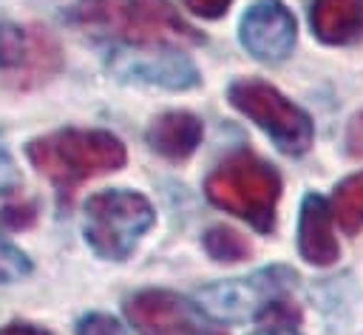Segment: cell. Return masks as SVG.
Returning a JSON list of instances; mask_svg holds the SVG:
<instances>
[{"instance_id": "15", "label": "cell", "mask_w": 363, "mask_h": 335, "mask_svg": "<svg viewBox=\"0 0 363 335\" xmlns=\"http://www.w3.org/2000/svg\"><path fill=\"white\" fill-rule=\"evenodd\" d=\"M204 250H207V256L210 258H216V261H244L250 253H252V247H250V241L238 233V230H233V227H227V224H213L207 233H204Z\"/></svg>"}, {"instance_id": "1", "label": "cell", "mask_w": 363, "mask_h": 335, "mask_svg": "<svg viewBox=\"0 0 363 335\" xmlns=\"http://www.w3.org/2000/svg\"><path fill=\"white\" fill-rule=\"evenodd\" d=\"M31 165L51 179L62 202H71L74 190L102 173L125 165V145L108 131L65 128L28 142Z\"/></svg>"}, {"instance_id": "8", "label": "cell", "mask_w": 363, "mask_h": 335, "mask_svg": "<svg viewBox=\"0 0 363 335\" xmlns=\"http://www.w3.org/2000/svg\"><path fill=\"white\" fill-rule=\"evenodd\" d=\"M108 68L119 79H136L147 85H162L170 91H184L199 85L196 65L173 51L170 45H136V48H113Z\"/></svg>"}, {"instance_id": "7", "label": "cell", "mask_w": 363, "mask_h": 335, "mask_svg": "<svg viewBox=\"0 0 363 335\" xmlns=\"http://www.w3.org/2000/svg\"><path fill=\"white\" fill-rule=\"evenodd\" d=\"M125 309L139 335H227L199 304L170 290H142Z\"/></svg>"}, {"instance_id": "4", "label": "cell", "mask_w": 363, "mask_h": 335, "mask_svg": "<svg viewBox=\"0 0 363 335\" xmlns=\"http://www.w3.org/2000/svg\"><path fill=\"white\" fill-rule=\"evenodd\" d=\"M156 213L136 190H102L85 202V241L91 250L111 261H125Z\"/></svg>"}, {"instance_id": "2", "label": "cell", "mask_w": 363, "mask_h": 335, "mask_svg": "<svg viewBox=\"0 0 363 335\" xmlns=\"http://www.w3.org/2000/svg\"><path fill=\"white\" fill-rule=\"evenodd\" d=\"M71 20L94 34H108L130 45L201 43L204 37L170 6V0H79Z\"/></svg>"}, {"instance_id": "18", "label": "cell", "mask_w": 363, "mask_h": 335, "mask_svg": "<svg viewBox=\"0 0 363 335\" xmlns=\"http://www.w3.org/2000/svg\"><path fill=\"white\" fill-rule=\"evenodd\" d=\"M34 204L31 202H23V204H9L0 210V221L9 227V230H20V227H28L34 221Z\"/></svg>"}, {"instance_id": "3", "label": "cell", "mask_w": 363, "mask_h": 335, "mask_svg": "<svg viewBox=\"0 0 363 335\" xmlns=\"http://www.w3.org/2000/svg\"><path fill=\"white\" fill-rule=\"evenodd\" d=\"M281 173L252 150H235L207 176V199L252 224L258 233L275 230V207L281 199Z\"/></svg>"}, {"instance_id": "9", "label": "cell", "mask_w": 363, "mask_h": 335, "mask_svg": "<svg viewBox=\"0 0 363 335\" xmlns=\"http://www.w3.org/2000/svg\"><path fill=\"white\" fill-rule=\"evenodd\" d=\"M241 45L261 62H281L298 40L295 14L284 0H255L241 17Z\"/></svg>"}, {"instance_id": "12", "label": "cell", "mask_w": 363, "mask_h": 335, "mask_svg": "<svg viewBox=\"0 0 363 335\" xmlns=\"http://www.w3.org/2000/svg\"><path fill=\"white\" fill-rule=\"evenodd\" d=\"M312 34L326 45H352L363 40V0H312Z\"/></svg>"}, {"instance_id": "16", "label": "cell", "mask_w": 363, "mask_h": 335, "mask_svg": "<svg viewBox=\"0 0 363 335\" xmlns=\"http://www.w3.org/2000/svg\"><path fill=\"white\" fill-rule=\"evenodd\" d=\"M28 273H31V261L26 258V253L11 241L0 238V284H11Z\"/></svg>"}, {"instance_id": "13", "label": "cell", "mask_w": 363, "mask_h": 335, "mask_svg": "<svg viewBox=\"0 0 363 335\" xmlns=\"http://www.w3.org/2000/svg\"><path fill=\"white\" fill-rule=\"evenodd\" d=\"M201 136H204V125L190 111H167L156 116L147 128V145L170 162L187 159L201 145Z\"/></svg>"}, {"instance_id": "20", "label": "cell", "mask_w": 363, "mask_h": 335, "mask_svg": "<svg viewBox=\"0 0 363 335\" xmlns=\"http://www.w3.org/2000/svg\"><path fill=\"white\" fill-rule=\"evenodd\" d=\"M193 14L199 17H207V20H218L221 14H227L230 3L233 0H182Z\"/></svg>"}, {"instance_id": "11", "label": "cell", "mask_w": 363, "mask_h": 335, "mask_svg": "<svg viewBox=\"0 0 363 335\" xmlns=\"http://www.w3.org/2000/svg\"><path fill=\"white\" fill-rule=\"evenodd\" d=\"M329 202L318 193H306L298 216V253L315 267H329L340 258V244L335 238Z\"/></svg>"}, {"instance_id": "21", "label": "cell", "mask_w": 363, "mask_h": 335, "mask_svg": "<svg viewBox=\"0 0 363 335\" xmlns=\"http://www.w3.org/2000/svg\"><path fill=\"white\" fill-rule=\"evenodd\" d=\"M346 150L352 156H363V111L352 116L349 131H346Z\"/></svg>"}, {"instance_id": "23", "label": "cell", "mask_w": 363, "mask_h": 335, "mask_svg": "<svg viewBox=\"0 0 363 335\" xmlns=\"http://www.w3.org/2000/svg\"><path fill=\"white\" fill-rule=\"evenodd\" d=\"M250 335H301V332H298V326H286V324H261V329H255Z\"/></svg>"}, {"instance_id": "22", "label": "cell", "mask_w": 363, "mask_h": 335, "mask_svg": "<svg viewBox=\"0 0 363 335\" xmlns=\"http://www.w3.org/2000/svg\"><path fill=\"white\" fill-rule=\"evenodd\" d=\"M0 335H51V332L43 329V326H34V324H20V321H14V324L0 326Z\"/></svg>"}, {"instance_id": "19", "label": "cell", "mask_w": 363, "mask_h": 335, "mask_svg": "<svg viewBox=\"0 0 363 335\" xmlns=\"http://www.w3.org/2000/svg\"><path fill=\"white\" fill-rule=\"evenodd\" d=\"M17 185H20V173H17L14 159H11V153H9V148H6V142L0 136V196L14 190Z\"/></svg>"}, {"instance_id": "17", "label": "cell", "mask_w": 363, "mask_h": 335, "mask_svg": "<svg viewBox=\"0 0 363 335\" xmlns=\"http://www.w3.org/2000/svg\"><path fill=\"white\" fill-rule=\"evenodd\" d=\"M77 335H128V329L105 312H91L77 324Z\"/></svg>"}, {"instance_id": "5", "label": "cell", "mask_w": 363, "mask_h": 335, "mask_svg": "<svg viewBox=\"0 0 363 335\" xmlns=\"http://www.w3.org/2000/svg\"><path fill=\"white\" fill-rule=\"evenodd\" d=\"M227 99L247 119H252L275 142L278 150H284L289 156H301L309 150V145L315 139L309 114L303 108H298L292 99H286L275 85L255 79V77H241V79L230 82Z\"/></svg>"}, {"instance_id": "14", "label": "cell", "mask_w": 363, "mask_h": 335, "mask_svg": "<svg viewBox=\"0 0 363 335\" xmlns=\"http://www.w3.org/2000/svg\"><path fill=\"white\" fill-rule=\"evenodd\" d=\"M332 219H337V224L346 233H357L363 227V170L346 176L335 193H332Z\"/></svg>"}, {"instance_id": "6", "label": "cell", "mask_w": 363, "mask_h": 335, "mask_svg": "<svg viewBox=\"0 0 363 335\" xmlns=\"http://www.w3.org/2000/svg\"><path fill=\"white\" fill-rule=\"evenodd\" d=\"M295 287V273L286 267H267L247 278H230L199 290V307L213 321L258 318L272 301L286 298Z\"/></svg>"}, {"instance_id": "10", "label": "cell", "mask_w": 363, "mask_h": 335, "mask_svg": "<svg viewBox=\"0 0 363 335\" xmlns=\"http://www.w3.org/2000/svg\"><path fill=\"white\" fill-rule=\"evenodd\" d=\"M60 65V51L45 31L26 34L20 26L0 20V68L20 71L31 79L51 74Z\"/></svg>"}]
</instances>
